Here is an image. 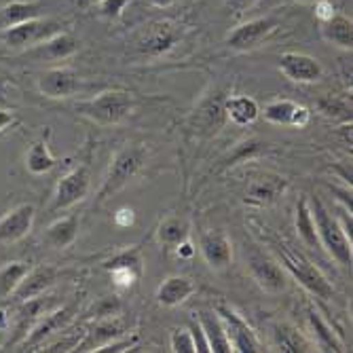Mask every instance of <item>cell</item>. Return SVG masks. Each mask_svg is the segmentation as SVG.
<instances>
[{"label":"cell","mask_w":353,"mask_h":353,"mask_svg":"<svg viewBox=\"0 0 353 353\" xmlns=\"http://www.w3.org/2000/svg\"><path fill=\"white\" fill-rule=\"evenodd\" d=\"M309 208L313 214L319 245H322L341 267H349L353 263V243L347 239L336 216L330 214V210L322 203L319 197H313V203Z\"/></svg>","instance_id":"6da1fadb"},{"label":"cell","mask_w":353,"mask_h":353,"mask_svg":"<svg viewBox=\"0 0 353 353\" xmlns=\"http://www.w3.org/2000/svg\"><path fill=\"white\" fill-rule=\"evenodd\" d=\"M275 252L279 256V261H281V267H285L288 271H290V275L305 288V290L317 299H322V301H328L332 299L334 294V288L332 283L328 281V277L319 271L305 254L292 250L290 245H285V243H279L275 245Z\"/></svg>","instance_id":"7a4b0ae2"},{"label":"cell","mask_w":353,"mask_h":353,"mask_svg":"<svg viewBox=\"0 0 353 353\" xmlns=\"http://www.w3.org/2000/svg\"><path fill=\"white\" fill-rule=\"evenodd\" d=\"M132 110H134V95L119 89L102 91L95 98L77 104V112H81L83 117L98 125H119L132 114Z\"/></svg>","instance_id":"3957f363"},{"label":"cell","mask_w":353,"mask_h":353,"mask_svg":"<svg viewBox=\"0 0 353 353\" xmlns=\"http://www.w3.org/2000/svg\"><path fill=\"white\" fill-rule=\"evenodd\" d=\"M148 150L144 144H125L123 148H119L110 161L106 180L98 192L100 199H106L110 195H114L117 190H121L127 182H130L146 163Z\"/></svg>","instance_id":"277c9868"},{"label":"cell","mask_w":353,"mask_h":353,"mask_svg":"<svg viewBox=\"0 0 353 353\" xmlns=\"http://www.w3.org/2000/svg\"><path fill=\"white\" fill-rule=\"evenodd\" d=\"M214 311L220 317L224 334H227L229 345H231V351H235V353H261V351H265V345L259 339V334L254 332V328L233 307L220 303V305H216Z\"/></svg>","instance_id":"5b68a950"},{"label":"cell","mask_w":353,"mask_h":353,"mask_svg":"<svg viewBox=\"0 0 353 353\" xmlns=\"http://www.w3.org/2000/svg\"><path fill=\"white\" fill-rule=\"evenodd\" d=\"M57 32H61V23L57 19L34 17V19H28L23 23L3 30V41L13 49H30L55 37Z\"/></svg>","instance_id":"8992f818"},{"label":"cell","mask_w":353,"mask_h":353,"mask_svg":"<svg viewBox=\"0 0 353 353\" xmlns=\"http://www.w3.org/2000/svg\"><path fill=\"white\" fill-rule=\"evenodd\" d=\"M277 26H279V21L271 15L250 19V21H245V23H241L229 32L227 47L233 51H239V53L254 51L273 34V32L277 30Z\"/></svg>","instance_id":"52a82bcc"},{"label":"cell","mask_w":353,"mask_h":353,"mask_svg":"<svg viewBox=\"0 0 353 353\" xmlns=\"http://www.w3.org/2000/svg\"><path fill=\"white\" fill-rule=\"evenodd\" d=\"M89 186H91V176L85 165L68 172L66 176H61L55 186V192H53L51 210L59 212V210H68V208L77 205L79 201H83L87 197Z\"/></svg>","instance_id":"ba28073f"},{"label":"cell","mask_w":353,"mask_h":353,"mask_svg":"<svg viewBox=\"0 0 353 353\" xmlns=\"http://www.w3.org/2000/svg\"><path fill=\"white\" fill-rule=\"evenodd\" d=\"M248 267L254 277V281L259 283L261 290L269 294H279L285 290V273L279 263H275L271 256L254 250L248 256Z\"/></svg>","instance_id":"9c48e42d"},{"label":"cell","mask_w":353,"mask_h":353,"mask_svg":"<svg viewBox=\"0 0 353 353\" xmlns=\"http://www.w3.org/2000/svg\"><path fill=\"white\" fill-rule=\"evenodd\" d=\"M277 68L292 83H317L324 74V68H322V63H319V59H315L313 55L294 53V51L281 53L279 61H277Z\"/></svg>","instance_id":"30bf717a"},{"label":"cell","mask_w":353,"mask_h":353,"mask_svg":"<svg viewBox=\"0 0 353 353\" xmlns=\"http://www.w3.org/2000/svg\"><path fill=\"white\" fill-rule=\"evenodd\" d=\"M37 85L45 98L63 100L81 91V77L72 68H49L39 77Z\"/></svg>","instance_id":"8fae6325"},{"label":"cell","mask_w":353,"mask_h":353,"mask_svg":"<svg viewBox=\"0 0 353 353\" xmlns=\"http://www.w3.org/2000/svg\"><path fill=\"white\" fill-rule=\"evenodd\" d=\"M34 205L19 203L0 218V245H9L23 239L34 224Z\"/></svg>","instance_id":"7c38bea8"},{"label":"cell","mask_w":353,"mask_h":353,"mask_svg":"<svg viewBox=\"0 0 353 353\" xmlns=\"http://www.w3.org/2000/svg\"><path fill=\"white\" fill-rule=\"evenodd\" d=\"M178 41H180L178 28L170 21H159L144 30L142 39L138 41V49L144 55L157 57V55H163V53L172 51L178 45Z\"/></svg>","instance_id":"4fadbf2b"},{"label":"cell","mask_w":353,"mask_h":353,"mask_svg":"<svg viewBox=\"0 0 353 353\" xmlns=\"http://www.w3.org/2000/svg\"><path fill=\"white\" fill-rule=\"evenodd\" d=\"M199 250L203 261L214 271H224L233 261V245L224 231H205L199 237Z\"/></svg>","instance_id":"5bb4252c"},{"label":"cell","mask_w":353,"mask_h":353,"mask_svg":"<svg viewBox=\"0 0 353 353\" xmlns=\"http://www.w3.org/2000/svg\"><path fill=\"white\" fill-rule=\"evenodd\" d=\"M127 330H130V326H127V322L121 317V313L112 315V317H100L87 332V339L81 345H77V349L79 351H98L100 347L121 339Z\"/></svg>","instance_id":"9a60e30c"},{"label":"cell","mask_w":353,"mask_h":353,"mask_svg":"<svg viewBox=\"0 0 353 353\" xmlns=\"http://www.w3.org/2000/svg\"><path fill=\"white\" fill-rule=\"evenodd\" d=\"M79 39L68 34V32H57L55 37L47 39L45 43L30 47L28 49V57L37 59V61H59V59H68L79 51Z\"/></svg>","instance_id":"2e32d148"},{"label":"cell","mask_w":353,"mask_h":353,"mask_svg":"<svg viewBox=\"0 0 353 353\" xmlns=\"http://www.w3.org/2000/svg\"><path fill=\"white\" fill-rule=\"evenodd\" d=\"M74 317V307H59V309H51L47 311L45 315L39 317V324L32 328V332L28 334L26 339V345L34 347V345H41L45 339H49L51 334L55 332H61L66 328Z\"/></svg>","instance_id":"e0dca14e"},{"label":"cell","mask_w":353,"mask_h":353,"mask_svg":"<svg viewBox=\"0 0 353 353\" xmlns=\"http://www.w3.org/2000/svg\"><path fill=\"white\" fill-rule=\"evenodd\" d=\"M55 269L53 267H39V269H30L26 273V277L19 281V285L15 288V292L11 294L15 301L23 303V301H30V299H37L41 296L43 292H47L49 288L53 285L55 281Z\"/></svg>","instance_id":"ac0fdd59"},{"label":"cell","mask_w":353,"mask_h":353,"mask_svg":"<svg viewBox=\"0 0 353 353\" xmlns=\"http://www.w3.org/2000/svg\"><path fill=\"white\" fill-rule=\"evenodd\" d=\"M192 294H195V283H192V279L174 275V277L163 279V283L157 288L154 299L161 307H180Z\"/></svg>","instance_id":"d6986e66"},{"label":"cell","mask_w":353,"mask_h":353,"mask_svg":"<svg viewBox=\"0 0 353 353\" xmlns=\"http://www.w3.org/2000/svg\"><path fill=\"white\" fill-rule=\"evenodd\" d=\"M288 188V182L283 178H261V180H254L248 186L245 192V203L256 205V208H263L273 203L277 197L283 195V190Z\"/></svg>","instance_id":"ffe728a7"},{"label":"cell","mask_w":353,"mask_h":353,"mask_svg":"<svg viewBox=\"0 0 353 353\" xmlns=\"http://www.w3.org/2000/svg\"><path fill=\"white\" fill-rule=\"evenodd\" d=\"M273 347L281 353H309L317 351L313 341H309L303 332H299L290 324H277L273 328Z\"/></svg>","instance_id":"44dd1931"},{"label":"cell","mask_w":353,"mask_h":353,"mask_svg":"<svg viewBox=\"0 0 353 353\" xmlns=\"http://www.w3.org/2000/svg\"><path fill=\"white\" fill-rule=\"evenodd\" d=\"M222 110H224V114H227L239 127L252 125L256 119L261 117L259 102H256L254 98H250V95H233V98L224 100Z\"/></svg>","instance_id":"7402d4cb"},{"label":"cell","mask_w":353,"mask_h":353,"mask_svg":"<svg viewBox=\"0 0 353 353\" xmlns=\"http://www.w3.org/2000/svg\"><path fill=\"white\" fill-rule=\"evenodd\" d=\"M197 322L205 334V341L210 345V351L214 353H229L231 351V345H229V339L224 334V328H222V322L218 313L212 309V311H199L197 313Z\"/></svg>","instance_id":"603a6c76"},{"label":"cell","mask_w":353,"mask_h":353,"mask_svg":"<svg viewBox=\"0 0 353 353\" xmlns=\"http://www.w3.org/2000/svg\"><path fill=\"white\" fill-rule=\"evenodd\" d=\"M79 237V218L77 216H66L59 218L53 224H49L45 231V243L51 245L53 250H63L77 241Z\"/></svg>","instance_id":"cb8c5ba5"},{"label":"cell","mask_w":353,"mask_h":353,"mask_svg":"<svg viewBox=\"0 0 353 353\" xmlns=\"http://www.w3.org/2000/svg\"><path fill=\"white\" fill-rule=\"evenodd\" d=\"M41 11L43 5L34 3V0H15V3H9L0 9V30H7L28 19L41 17Z\"/></svg>","instance_id":"d4e9b609"},{"label":"cell","mask_w":353,"mask_h":353,"mask_svg":"<svg viewBox=\"0 0 353 353\" xmlns=\"http://www.w3.org/2000/svg\"><path fill=\"white\" fill-rule=\"evenodd\" d=\"M322 37L326 43L351 51V47H353V21L345 15L334 13L328 21L322 23Z\"/></svg>","instance_id":"484cf974"},{"label":"cell","mask_w":353,"mask_h":353,"mask_svg":"<svg viewBox=\"0 0 353 353\" xmlns=\"http://www.w3.org/2000/svg\"><path fill=\"white\" fill-rule=\"evenodd\" d=\"M307 319H309V328L313 330V345L317 351H347L343 341L334 334V330L324 322L322 317H319L317 311H309L307 313Z\"/></svg>","instance_id":"4316f807"},{"label":"cell","mask_w":353,"mask_h":353,"mask_svg":"<svg viewBox=\"0 0 353 353\" xmlns=\"http://www.w3.org/2000/svg\"><path fill=\"white\" fill-rule=\"evenodd\" d=\"M23 163H26V170L30 174L43 176V174L51 172L57 165V159L53 157V152H51V148H49V144L45 140H37L28 148Z\"/></svg>","instance_id":"83f0119b"},{"label":"cell","mask_w":353,"mask_h":353,"mask_svg":"<svg viewBox=\"0 0 353 353\" xmlns=\"http://www.w3.org/2000/svg\"><path fill=\"white\" fill-rule=\"evenodd\" d=\"M30 269H32L30 263L23 261H13L7 263L5 267H0V299H7L15 292V288L19 285V281L26 277Z\"/></svg>","instance_id":"f1b7e54d"},{"label":"cell","mask_w":353,"mask_h":353,"mask_svg":"<svg viewBox=\"0 0 353 353\" xmlns=\"http://www.w3.org/2000/svg\"><path fill=\"white\" fill-rule=\"evenodd\" d=\"M296 233H299V237L303 239L305 245L319 248V239H317V231H315L313 214H311V208H309V203H307L305 197L296 205Z\"/></svg>","instance_id":"f546056e"},{"label":"cell","mask_w":353,"mask_h":353,"mask_svg":"<svg viewBox=\"0 0 353 353\" xmlns=\"http://www.w3.org/2000/svg\"><path fill=\"white\" fill-rule=\"evenodd\" d=\"M157 239L159 243H163L168 248H176L180 241L188 239V227H186V222L176 218V216H170L165 218L161 224H159V229H157Z\"/></svg>","instance_id":"4dcf8cb0"},{"label":"cell","mask_w":353,"mask_h":353,"mask_svg":"<svg viewBox=\"0 0 353 353\" xmlns=\"http://www.w3.org/2000/svg\"><path fill=\"white\" fill-rule=\"evenodd\" d=\"M104 269L106 271H110V269H130V271H134L136 275L142 277V271H144L142 252L138 248H130L125 252H119L117 256H112L110 261L104 263Z\"/></svg>","instance_id":"1f68e13d"},{"label":"cell","mask_w":353,"mask_h":353,"mask_svg":"<svg viewBox=\"0 0 353 353\" xmlns=\"http://www.w3.org/2000/svg\"><path fill=\"white\" fill-rule=\"evenodd\" d=\"M294 108H296V102H292V100H273L265 106V110H261V114L273 125H288L290 127Z\"/></svg>","instance_id":"d6a6232c"},{"label":"cell","mask_w":353,"mask_h":353,"mask_svg":"<svg viewBox=\"0 0 353 353\" xmlns=\"http://www.w3.org/2000/svg\"><path fill=\"white\" fill-rule=\"evenodd\" d=\"M317 108L324 117H330L334 121H345V123H351V106L339 98H332V95H326L317 102Z\"/></svg>","instance_id":"836d02e7"},{"label":"cell","mask_w":353,"mask_h":353,"mask_svg":"<svg viewBox=\"0 0 353 353\" xmlns=\"http://www.w3.org/2000/svg\"><path fill=\"white\" fill-rule=\"evenodd\" d=\"M170 349L174 353H197V347H195V341H192V334H190V328L188 326L176 328L172 332Z\"/></svg>","instance_id":"e575fe53"},{"label":"cell","mask_w":353,"mask_h":353,"mask_svg":"<svg viewBox=\"0 0 353 353\" xmlns=\"http://www.w3.org/2000/svg\"><path fill=\"white\" fill-rule=\"evenodd\" d=\"M93 313L95 317H112V315H119L121 313V301L117 296H104L100 299L98 303L93 305Z\"/></svg>","instance_id":"d590c367"},{"label":"cell","mask_w":353,"mask_h":353,"mask_svg":"<svg viewBox=\"0 0 353 353\" xmlns=\"http://www.w3.org/2000/svg\"><path fill=\"white\" fill-rule=\"evenodd\" d=\"M130 3L132 0H100L98 9H100V15H104L106 19H119Z\"/></svg>","instance_id":"8d00e7d4"},{"label":"cell","mask_w":353,"mask_h":353,"mask_svg":"<svg viewBox=\"0 0 353 353\" xmlns=\"http://www.w3.org/2000/svg\"><path fill=\"white\" fill-rule=\"evenodd\" d=\"M108 273H110V277H112L117 288H132L140 279V275H136L130 269H110Z\"/></svg>","instance_id":"74e56055"},{"label":"cell","mask_w":353,"mask_h":353,"mask_svg":"<svg viewBox=\"0 0 353 353\" xmlns=\"http://www.w3.org/2000/svg\"><path fill=\"white\" fill-rule=\"evenodd\" d=\"M134 222H136V214L130 208H121L114 214V224H117V227H121V229H130Z\"/></svg>","instance_id":"f35d334b"},{"label":"cell","mask_w":353,"mask_h":353,"mask_svg":"<svg viewBox=\"0 0 353 353\" xmlns=\"http://www.w3.org/2000/svg\"><path fill=\"white\" fill-rule=\"evenodd\" d=\"M334 15V5L330 3V0H315V17L319 21H328L330 17Z\"/></svg>","instance_id":"ab89813d"},{"label":"cell","mask_w":353,"mask_h":353,"mask_svg":"<svg viewBox=\"0 0 353 353\" xmlns=\"http://www.w3.org/2000/svg\"><path fill=\"white\" fill-rule=\"evenodd\" d=\"M309 121H311V112H309V108L307 106H301V104H296V108H294V114H292V121H290V127H307L309 125Z\"/></svg>","instance_id":"60d3db41"},{"label":"cell","mask_w":353,"mask_h":353,"mask_svg":"<svg viewBox=\"0 0 353 353\" xmlns=\"http://www.w3.org/2000/svg\"><path fill=\"white\" fill-rule=\"evenodd\" d=\"M188 328H190V334H192V341H195L197 351H210V345H208V341H205V334H203L199 322H197V324H190Z\"/></svg>","instance_id":"b9f144b4"},{"label":"cell","mask_w":353,"mask_h":353,"mask_svg":"<svg viewBox=\"0 0 353 353\" xmlns=\"http://www.w3.org/2000/svg\"><path fill=\"white\" fill-rule=\"evenodd\" d=\"M256 0H224V5H227L229 11H233L235 15H241L243 11H248Z\"/></svg>","instance_id":"7bdbcfd3"},{"label":"cell","mask_w":353,"mask_h":353,"mask_svg":"<svg viewBox=\"0 0 353 353\" xmlns=\"http://www.w3.org/2000/svg\"><path fill=\"white\" fill-rule=\"evenodd\" d=\"M176 254H178V259L188 261V259H192V256H195V245H192L188 239H184V241H180L176 245Z\"/></svg>","instance_id":"ee69618b"},{"label":"cell","mask_w":353,"mask_h":353,"mask_svg":"<svg viewBox=\"0 0 353 353\" xmlns=\"http://www.w3.org/2000/svg\"><path fill=\"white\" fill-rule=\"evenodd\" d=\"M15 123H17V119H15V114H13L11 110H7V108H0V134L7 132L9 127H13Z\"/></svg>","instance_id":"f6af8a7d"},{"label":"cell","mask_w":353,"mask_h":353,"mask_svg":"<svg viewBox=\"0 0 353 353\" xmlns=\"http://www.w3.org/2000/svg\"><path fill=\"white\" fill-rule=\"evenodd\" d=\"M144 3L154 7V9H168V7H172L176 3V0H144Z\"/></svg>","instance_id":"bcb514c9"},{"label":"cell","mask_w":353,"mask_h":353,"mask_svg":"<svg viewBox=\"0 0 353 353\" xmlns=\"http://www.w3.org/2000/svg\"><path fill=\"white\" fill-rule=\"evenodd\" d=\"M0 328H5V313L0 311Z\"/></svg>","instance_id":"7dc6e473"},{"label":"cell","mask_w":353,"mask_h":353,"mask_svg":"<svg viewBox=\"0 0 353 353\" xmlns=\"http://www.w3.org/2000/svg\"><path fill=\"white\" fill-rule=\"evenodd\" d=\"M83 3H87V5H98L100 0H83Z\"/></svg>","instance_id":"c3c4849f"},{"label":"cell","mask_w":353,"mask_h":353,"mask_svg":"<svg viewBox=\"0 0 353 353\" xmlns=\"http://www.w3.org/2000/svg\"><path fill=\"white\" fill-rule=\"evenodd\" d=\"M292 3H315V0H292Z\"/></svg>","instance_id":"681fc988"}]
</instances>
